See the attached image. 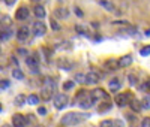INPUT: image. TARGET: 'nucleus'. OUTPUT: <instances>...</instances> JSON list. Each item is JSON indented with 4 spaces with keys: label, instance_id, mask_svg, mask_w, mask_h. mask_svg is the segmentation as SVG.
<instances>
[{
    "label": "nucleus",
    "instance_id": "nucleus-1",
    "mask_svg": "<svg viewBox=\"0 0 150 127\" xmlns=\"http://www.w3.org/2000/svg\"><path fill=\"white\" fill-rule=\"evenodd\" d=\"M89 118V115L87 114H77V112H69L66 114V115L62 117L60 123L63 124V126H75V124H78L84 120Z\"/></svg>",
    "mask_w": 150,
    "mask_h": 127
},
{
    "label": "nucleus",
    "instance_id": "nucleus-2",
    "mask_svg": "<svg viewBox=\"0 0 150 127\" xmlns=\"http://www.w3.org/2000/svg\"><path fill=\"white\" fill-rule=\"evenodd\" d=\"M54 90H56V82L51 78H47L44 85H42V99L44 100H50L54 96Z\"/></svg>",
    "mask_w": 150,
    "mask_h": 127
},
{
    "label": "nucleus",
    "instance_id": "nucleus-3",
    "mask_svg": "<svg viewBox=\"0 0 150 127\" xmlns=\"http://www.w3.org/2000/svg\"><path fill=\"white\" fill-rule=\"evenodd\" d=\"M68 102H69V97L66 94H57L54 97V106L57 109H63L68 106Z\"/></svg>",
    "mask_w": 150,
    "mask_h": 127
},
{
    "label": "nucleus",
    "instance_id": "nucleus-4",
    "mask_svg": "<svg viewBox=\"0 0 150 127\" xmlns=\"http://www.w3.org/2000/svg\"><path fill=\"white\" fill-rule=\"evenodd\" d=\"M12 126L14 127H26L27 126V118L21 115V114H15L12 117Z\"/></svg>",
    "mask_w": 150,
    "mask_h": 127
},
{
    "label": "nucleus",
    "instance_id": "nucleus-5",
    "mask_svg": "<svg viewBox=\"0 0 150 127\" xmlns=\"http://www.w3.org/2000/svg\"><path fill=\"white\" fill-rule=\"evenodd\" d=\"M45 32H47V27L42 21H35L33 22V33L36 36H44Z\"/></svg>",
    "mask_w": 150,
    "mask_h": 127
},
{
    "label": "nucleus",
    "instance_id": "nucleus-6",
    "mask_svg": "<svg viewBox=\"0 0 150 127\" xmlns=\"http://www.w3.org/2000/svg\"><path fill=\"white\" fill-rule=\"evenodd\" d=\"M26 63H27V66H29L33 72H38V66H39V58H38V55H30V57H27Z\"/></svg>",
    "mask_w": 150,
    "mask_h": 127
},
{
    "label": "nucleus",
    "instance_id": "nucleus-7",
    "mask_svg": "<svg viewBox=\"0 0 150 127\" xmlns=\"http://www.w3.org/2000/svg\"><path fill=\"white\" fill-rule=\"evenodd\" d=\"M27 17H29V9H27L26 6L18 8V11L15 12V18H17L18 21H24V20H27Z\"/></svg>",
    "mask_w": 150,
    "mask_h": 127
},
{
    "label": "nucleus",
    "instance_id": "nucleus-8",
    "mask_svg": "<svg viewBox=\"0 0 150 127\" xmlns=\"http://www.w3.org/2000/svg\"><path fill=\"white\" fill-rule=\"evenodd\" d=\"M90 99H92L93 102L101 100V99H107V93H105L104 90H101V88H96V90H93V91L90 93Z\"/></svg>",
    "mask_w": 150,
    "mask_h": 127
},
{
    "label": "nucleus",
    "instance_id": "nucleus-9",
    "mask_svg": "<svg viewBox=\"0 0 150 127\" xmlns=\"http://www.w3.org/2000/svg\"><path fill=\"white\" fill-rule=\"evenodd\" d=\"M131 63H132V55L126 54V55H123L117 60V67H128Z\"/></svg>",
    "mask_w": 150,
    "mask_h": 127
},
{
    "label": "nucleus",
    "instance_id": "nucleus-10",
    "mask_svg": "<svg viewBox=\"0 0 150 127\" xmlns=\"http://www.w3.org/2000/svg\"><path fill=\"white\" fill-rule=\"evenodd\" d=\"M131 100V94H117L116 96V103L119 106H125Z\"/></svg>",
    "mask_w": 150,
    "mask_h": 127
},
{
    "label": "nucleus",
    "instance_id": "nucleus-11",
    "mask_svg": "<svg viewBox=\"0 0 150 127\" xmlns=\"http://www.w3.org/2000/svg\"><path fill=\"white\" fill-rule=\"evenodd\" d=\"M120 87H122V81L119 78H114V79H111L110 84H108V88H110V91H119L120 90Z\"/></svg>",
    "mask_w": 150,
    "mask_h": 127
},
{
    "label": "nucleus",
    "instance_id": "nucleus-12",
    "mask_svg": "<svg viewBox=\"0 0 150 127\" xmlns=\"http://www.w3.org/2000/svg\"><path fill=\"white\" fill-rule=\"evenodd\" d=\"M29 34H30V32H29L27 27H21V29H18V32H17V39H18V41H26L27 37H29Z\"/></svg>",
    "mask_w": 150,
    "mask_h": 127
},
{
    "label": "nucleus",
    "instance_id": "nucleus-13",
    "mask_svg": "<svg viewBox=\"0 0 150 127\" xmlns=\"http://www.w3.org/2000/svg\"><path fill=\"white\" fill-rule=\"evenodd\" d=\"M86 82L87 84H98L99 82V75L96 72H89L86 75Z\"/></svg>",
    "mask_w": 150,
    "mask_h": 127
},
{
    "label": "nucleus",
    "instance_id": "nucleus-14",
    "mask_svg": "<svg viewBox=\"0 0 150 127\" xmlns=\"http://www.w3.org/2000/svg\"><path fill=\"white\" fill-rule=\"evenodd\" d=\"M33 12H35V15H36V18H39V20H42L45 15H47V12H45V9L42 8V6H35V9H33Z\"/></svg>",
    "mask_w": 150,
    "mask_h": 127
},
{
    "label": "nucleus",
    "instance_id": "nucleus-15",
    "mask_svg": "<svg viewBox=\"0 0 150 127\" xmlns=\"http://www.w3.org/2000/svg\"><path fill=\"white\" fill-rule=\"evenodd\" d=\"M54 15H56L57 18H68V15H69V11H68L66 8H59V9H56Z\"/></svg>",
    "mask_w": 150,
    "mask_h": 127
},
{
    "label": "nucleus",
    "instance_id": "nucleus-16",
    "mask_svg": "<svg viewBox=\"0 0 150 127\" xmlns=\"http://www.w3.org/2000/svg\"><path fill=\"white\" fill-rule=\"evenodd\" d=\"M12 78L14 79H18V81H21V79H24V73H23V70L21 69H14L12 70Z\"/></svg>",
    "mask_w": 150,
    "mask_h": 127
},
{
    "label": "nucleus",
    "instance_id": "nucleus-17",
    "mask_svg": "<svg viewBox=\"0 0 150 127\" xmlns=\"http://www.w3.org/2000/svg\"><path fill=\"white\" fill-rule=\"evenodd\" d=\"M99 5H101L102 8H105L107 11H114V5H112L111 2H108V0H99Z\"/></svg>",
    "mask_w": 150,
    "mask_h": 127
},
{
    "label": "nucleus",
    "instance_id": "nucleus-18",
    "mask_svg": "<svg viewBox=\"0 0 150 127\" xmlns=\"http://www.w3.org/2000/svg\"><path fill=\"white\" fill-rule=\"evenodd\" d=\"M11 36H12V32L11 30H3V32H0V41H2V42L9 41Z\"/></svg>",
    "mask_w": 150,
    "mask_h": 127
},
{
    "label": "nucleus",
    "instance_id": "nucleus-19",
    "mask_svg": "<svg viewBox=\"0 0 150 127\" xmlns=\"http://www.w3.org/2000/svg\"><path fill=\"white\" fill-rule=\"evenodd\" d=\"M26 102H27V97H26V96H23V94H18V96L15 97V105H17V106L26 105Z\"/></svg>",
    "mask_w": 150,
    "mask_h": 127
},
{
    "label": "nucleus",
    "instance_id": "nucleus-20",
    "mask_svg": "<svg viewBox=\"0 0 150 127\" xmlns=\"http://www.w3.org/2000/svg\"><path fill=\"white\" fill-rule=\"evenodd\" d=\"M27 103H30V105H38V103H39V96L30 94V96L27 97Z\"/></svg>",
    "mask_w": 150,
    "mask_h": 127
},
{
    "label": "nucleus",
    "instance_id": "nucleus-21",
    "mask_svg": "<svg viewBox=\"0 0 150 127\" xmlns=\"http://www.w3.org/2000/svg\"><path fill=\"white\" fill-rule=\"evenodd\" d=\"M11 24H12V21H11L9 17H3L2 20H0V25H2V27H9Z\"/></svg>",
    "mask_w": 150,
    "mask_h": 127
},
{
    "label": "nucleus",
    "instance_id": "nucleus-22",
    "mask_svg": "<svg viewBox=\"0 0 150 127\" xmlns=\"http://www.w3.org/2000/svg\"><path fill=\"white\" fill-rule=\"evenodd\" d=\"M131 108H132L135 112H140V111H141V108H143V106H141V102H137V100H134L132 103H131Z\"/></svg>",
    "mask_w": 150,
    "mask_h": 127
},
{
    "label": "nucleus",
    "instance_id": "nucleus-23",
    "mask_svg": "<svg viewBox=\"0 0 150 127\" xmlns=\"http://www.w3.org/2000/svg\"><path fill=\"white\" fill-rule=\"evenodd\" d=\"M140 55H143V57H147V55H150V45H147V46H143V48L140 49Z\"/></svg>",
    "mask_w": 150,
    "mask_h": 127
},
{
    "label": "nucleus",
    "instance_id": "nucleus-24",
    "mask_svg": "<svg viewBox=\"0 0 150 127\" xmlns=\"http://www.w3.org/2000/svg\"><path fill=\"white\" fill-rule=\"evenodd\" d=\"M141 106H143L144 109H150V97H149V96H146V97L141 100Z\"/></svg>",
    "mask_w": 150,
    "mask_h": 127
},
{
    "label": "nucleus",
    "instance_id": "nucleus-25",
    "mask_svg": "<svg viewBox=\"0 0 150 127\" xmlns=\"http://www.w3.org/2000/svg\"><path fill=\"white\" fill-rule=\"evenodd\" d=\"M74 85H75V84H74L72 81H66V82L63 84V90H65V91H68V90H72V88H74Z\"/></svg>",
    "mask_w": 150,
    "mask_h": 127
},
{
    "label": "nucleus",
    "instance_id": "nucleus-26",
    "mask_svg": "<svg viewBox=\"0 0 150 127\" xmlns=\"http://www.w3.org/2000/svg\"><path fill=\"white\" fill-rule=\"evenodd\" d=\"M75 81H77V82H80V84L86 82V75H83V73H78L77 76H75Z\"/></svg>",
    "mask_w": 150,
    "mask_h": 127
},
{
    "label": "nucleus",
    "instance_id": "nucleus-27",
    "mask_svg": "<svg viewBox=\"0 0 150 127\" xmlns=\"http://www.w3.org/2000/svg\"><path fill=\"white\" fill-rule=\"evenodd\" d=\"M112 126H114V124H112V121H111V120H104L99 127H112Z\"/></svg>",
    "mask_w": 150,
    "mask_h": 127
},
{
    "label": "nucleus",
    "instance_id": "nucleus-28",
    "mask_svg": "<svg viewBox=\"0 0 150 127\" xmlns=\"http://www.w3.org/2000/svg\"><path fill=\"white\" fill-rule=\"evenodd\" d=\"M128 78H129V84H132V85H135V84H137V76H135L134 73H131V75L128 76Z\"/></svg>",
    "mask_w": 150,
    "mask_h": 127
},
{
    "label": "nucleus",
    "instance_id": "nucleus-29",
    "mask_svg": "<svg viewBox=\"0 0 150 127\" xmlns=\"http://www.w3.org/2000/svg\"><path fill=\"white\" fill-rule=\"evenodd\" d=\"M141 127H150V118H144L141 121Z\"/></svg>",
    "mask_w": 150,
    "mask_h": 127
},
{
    "label": "nucleus",
    "instance_id": "nucleus-30",
    "mask_svg": "<svg viewBox=\"0 0 150 127\" xmlns=\"http://www.w3.org/2000/svg\"><path fill=\"white\" fill-rule=\"evenodd\" d=\"M51 27H53L54 30H59V29H60V25H59V22H57L56 20H51Z\"/></svg>",
    "mask_w": 150,
    "mask_h": 127
},
{
    "label": "nucleus",
    "instance_id": "nucleus-31",
    "mask_svg": "<svg viewBox=\"0 0 150 127\" xmlns=\"http://www.w3.org/2000/svg\"><path fill=\"white\" fill-rule=\"evenodd\" d=\"M38 114H39V115H45V114H47V109H45L44 106L38 108Z\"/></svg>",
    "mask_w": 150,
    "mask_h": 127
},
{
    "label": "nucleus",
    "instance_id": "nucleus-32",
    "mask_svg": "<svg viewBox=\"0 0 150 127\" xmlns=\"http://www.w3.org/2000/svg\"><path fill=\"white\" fill-rule=\"evenodd\" d=\"M8 87H9L8 81H0V88H8Z\"/></svg>",
    "mask_w": 150,
    "mask_h": 127
},
{
    "label": "nucleus",
    "instance_id": "nucleus-33",
    "mask_svg": "<svg viewBox=\"0 0 150 127\" xmlns=\"http://www.w3.org/2000/svg\"><path fill=\"white\" fill-rule=\"evenodd\" d=\"M18 54H21V55H27V51L24 49V48H20V49H18Z\"/></svg>",
    "mask_w": 150,
    "mask_h": 127
},
{
    "label": "nucleus",
    "instance_id": "nucleus-34",
    "mask_svg": "<svg viewBox=\"0 0 150 127\" xmlns=\"http://www.w3.org/2000/svg\"><path fill=\"white\" fill-rule=\"evenodd\" d=\"M17 2V0H5V3L8 5V6H12V5H14Z\"/></svg>",
    "mask_w": 150,
    "mask_h": 127
},
{
    "label": "nucleus",
    "instance_id": "nucleus-35",
    "mask_svg": "<svg viewBox=\"0 0 150 127\" xmlns=\"http://www.w3.org/2000/svg\"><path fill=\"white\" fill-rule=\"evenodd\" d=\"M141 88H143V90H149V88H150V81H147V82H146Z\"/></svg>",
    "mask_w": 150,
    "mask_h": 127
},
{
    "label": "nucleus",
    "instance_id": "nucleus-36",
    "mask_svg": "<svg viewBox=\"0 0 150 127\" xmlns=\"http://www.w3.org/2000/svg\"><path fill=\"white\" fill-rule=\"evenodd\" d=\"M75 14H77V15H80V17H81V15H83V12H81V11H80V9L77 8V9H75Z\"/></svg>",
    "mask_w": 150,
    "mask_h": 127
},
{
    "label": "nucleus",
    "instance_id": "nucleus-37",
    "mask_svg": "<svg viewBox=\"0 0 150 127\" xmlns=\"http://www.w3.org/2000/svg\"><path fill=\"white\" fill-rule=\"evenodd\" d=\"M146 34H147V36H150V30H147V32H146Z\"/></svg>",
    "mask_w": 150,
    "mask_h": 127
},
{
    "label": "nucleus",
    "instance_id": "nucleus-38",
    "mask_svg": "<svg viewBox=\"0 0 150 127\" xmlns=\"http://www.w3.org/2000/svg\"><path fill=\"white\" fill-rule=\"evenodd\" d=\"M32 2H39V0H32Z\"/></svg>",
    "mask_w": 150,
    "mask_h": 127
},
{
    "label": "nucleus",
    "instance_id": "nucleus-39",
    "mask_svg": "<svg viewBox=\"0 0 150 127\" xmlns=\"http://www.w3.org/2000/svg\"><path fill=\"white\" fill-rule=\"evenodd\" d=\"M0 112H2V106H0Z\"/></svg>",
    "mask_w": 150,
    "mask_h": 127
},
{
    "label": "nucleus",
    "instance_id": "nucleus-40",
    "mask_svg": "<svg viewBox=\"0 0 150 127\" xmlns=\"http://www.w3.org/2000/svg\"><path fill=\"white\" fill-rule=\"evenodd\" d=\"M3 127H9V126H3Z\"/></svg>",
    "mask_w": 150,
    "mask_h": 127
}]
</instances>
